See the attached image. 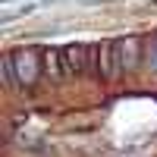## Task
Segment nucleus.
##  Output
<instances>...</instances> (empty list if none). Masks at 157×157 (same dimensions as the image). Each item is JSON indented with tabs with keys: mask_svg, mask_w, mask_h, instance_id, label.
Here are the masks:
<instances>
[{
	"mask_svg": "<svg viewBox=\"0 0 157 157\" xmlns=\"http://www.w3.org/2000/svg\"><path fill=\"white\" fill-rule=\"evenodd\" d=\"M3 78H6V88H16V85H19L16 72H13V57H10V54L3 57Z\"/></svg>",
	"mask_w": 157,
	"mask_h": 157,
	"instance_id": "nucleus-5",
	"label": "nucleus"
},
{
	"mask_svg": "<svg viewBox=\"0 0 157 157\" xmlns=\"http://www.w3.org/2000/svg\"><path fill=\"white\" fill-rule=\"evenodd\" d=\"M94 72H98L101 82H113V78L123 72V60H120V47H116V41H104V44H98Z\"/></svg>",
	"mask_w": 157,
	"mask_h": 157,
	"instance_id": "nucleus-3",
	"label": "nucleus"
},
{
	"mask_svg": "<svg viewBox=\"0 0 157 157\" xmlns=\"http://www.w3.org/2000/svg\"><path fill=\"white\" fill-rule=\"evenodd\" d=\"M94 54H98V44H66L60 47V66H63V75H82L88 69V63H94Z\"/></svg>",
	"mask_w": 157,
	"mask_h": 157,
	"instance_id": "nucleus-1",
	"label": "nucleus"
},
{
	"mask_svg": "<svg viewBox=\"0 0 157 157\" xmlns=\"http://www.w3.org/2000/svg\"><path fill=\"white\" fill-rule=\"evenodd\" d=\"M13 57V72H16L22 88H32L38 82V75L44 72V54H35V50H19Z\"/></svg>",
	"mask_w": 157,
	"mask_h": 157,
	"instance_id": "nucleus-2",
	"label": "nucleus"
},
{
	"mask_svg": "<svg viewBox=\"0 0 157 157\" xmlns=\"http://www.w3.org/2000/svg\"><path fill=\"white\" fill-rule=\"evenodd\" d=\"M116 47H120L123 69H135L138 57H141V41H138V38H116Z\"/></svg>",
	"mask_w": 157,
	"mask_h": 157,
	"instance_id": "nucleus-4",
	"label": "nucleus"
}]
</instances>
